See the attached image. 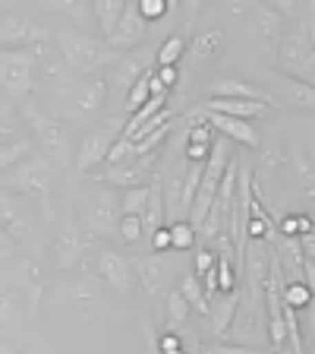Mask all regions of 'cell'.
Segmentation results:
<instances>
[{"instance_id":"cell-5","label":"cell","mask_w":315,"mask_h":354,"mask_svg":"<svg viewBox=\"0 0 315 354\" xmlns=\"http://www.w3.org/2000/svg\"><path fill=\"white\" fill-rule=\"evenodd\" d=\"M35 48L29 51H0V86L13 98H26L35 88Z\"/></svg>"},{"instance_id":"cell-6","label":"cell","mask_w":315,"mask_h":354,"mask_svg":"<svg viewBox=\"0 0 315 354\" xmlns=\"http://www.w3.org/2000/svg\"><path fill=\"white\" fill-rule=\"evenodd\" d=\"M265 313H262V304H256L246 291H240V301H236L234 310V319H230V329L227 335H234V345H250L256 348L252 342L258 339L265 332Z\"/></svg>"},{"instance_id":"cell-3","label":"cell","mask_w":315,"mask_h":354,"mask_svg":"<svg viewBox=\"0 0 315 354\" xmlns=\"http://www.w3.org/2000/svg\"><path fill=\"white\" fill-rule=\"evenodd\" d=\"M51 187H54V165L44 155H29L26 162H19L13 168V174L7 177V190L13 196L32 199L38 206H51Z\"/></svg>"},{"instance_id":"cell-35","label":"cell","mask_w":315,"mask_h":354,"mask_svg":"<svg viewBox=\"0 0 315 354\" xmlns=\"http://www.w3.org/2000/svg\"><path fill=\"white\" fill-rule=\"evenodd\" d=\"M158 279H161V263H158V257L139 259V279L136 281H142V288H145L148 295L158 291Z\"/></svg>"},{"instance_id":"cell-1","label":"cell","mask_w":315,"mask_h":354,"mask_svg":"<svg viewBox=\"0 0 315 354\" xmlns=\"http://www.w3.org/2000/svg\"><path fill=\"white\" fill-rule=\"evenodd\" d=\"M57 51H60V60L66 64V70H73L79 76H98L101 70L114 66L123 54L110 51L104 38H95V35H82L76 29H66L57 35Z\"/></svg>"},{"instance_id":"cell-49","label":"cell","mask_w":315,"mask_h":354,"mask_svg":"<svg viewBox=\"0 0 315 354\" xmlns=\"http://www.w3.org/2000/svg\"><path fill=\"white\" fill-rule=\"evenodd\" d=\"M0 354H19V351H13V348H10V345H7V342L0 339Z\"/></svg>"},{"instance_id":"cell-23","label":"cell","mask_w":315,"mask_h":354,"mask_svg":"<svg viewBox=\"0 0 315 354\" xmlns=\"http://www.w3.org/2000/svg\"><path fill=\"white\" fill-rule=\"evenodd\" d=\"M274 73H278V70H274ZM278 76H281V95H284L287 104L303 108V111L312 108V104H315L312 86H306V82H296V80H290V76H284V73H278Z\"/></svg>"},{"instance_id":"cell-25","label":"cell","mask_w":315,"mask_h":354,"mask_svg":"<svg viewBox=\"0 0 315 354\" xmlns=\"http://www.w3.org/2000/svg\"><path fill=\"white\" fill-rule=\"evenodd\" d=\"M224 44H227V35H224V29H205L202 35L192 38V60L214 57V54L224 51Z\"/></svg>"},{"instance_id":"cell-38","label":"cell","mask_w":315,"mask_h":354,"mask_svg":"<svg viewBox=\"0 0 315 354\" xmlns=\"http://www.w3.org/2000/svg\"><path fill=\"white\" fill-rule=\"evenodd\" d=\"M202 354H272L265 348H250V345H227V342H218V345L202 348Z\"/></svg>"},{"instance_id":"cell-8","label":"cell","mask_w":315,"mask_h":354,"mask_svg":"<svg viewBox=\"0 0 315 354\" xmlns=\"http://www.w3.org/2000/svg\"><path fill=\"white\" fill-rule=\"evenodd\" d=\"M117 127L123 130V124H120V120H108V127H101V130H95V133H88L85 140H82V146L76 149V155H73L76 171L88 174V171H95L98 165L104 162V155H108L110 142L117 140V136H114V133H117Z\"/></svg>"},{"instance_id":"cell-40","label":"cell","mask_w":315,"mask_h":354,"mask_svg":"<svg viewBox=\"0 0 315 354\" xmlns=\"http://www.w3.org/2000/svg\"><path fill=\"white\" fill-rule=\"evenodd\" d=\"M154 348H158V354H186L183 351V342H180V335H176V332H161V335H158V342H154Z\"/></svg>"},{"instance_id":"cell-31","label":"cell","mask_w":315,"mask_h":354,"mask_svg":"<svg viewBox=\"0 0 315 354\" xmlns=\"http://www.w3.org/2000/svg\"><path fill=\"white\" fill-rule=\"evenodd\" d=\"M148 206V184L120 193V215H142Z\"/></svg>"},{"instance_id":"cell-34","label":"cell","mask_w":315,"mask_h":354,"mask_svg":"<svg viewBox=\"0 0 315 354\" xmlns=\"http://www.w3.org/2000/svg\"><path fill=\"white\" fill-rule=\"evenodd\" d=\"M148 98H152V88H148V70H145L136 82H130V92H126V114H136Z\"/></svg>"},{"instance_id":"cell-21","label":"cell","mask_w":315,"mask_h":354,"mask_svg":"<svg viewBox=\"0 0 315 354\" xmlns=\"http://www.w3.org/2000/svg\"><path fill=\"white\" fill-rule=\"evenodd\" d=\"M29 155H35V142L32 136H13V140L0 142V171L16 168L19 162H26Z\"/></svg>"},{"instance_id":"cell-44","label":"cell","mask_w":315,"mask_h":354,"mask_svg":"<svg viewBox=\"0 0 315 354\" xmlns=\"http://www.w3.org/2000/svg\"><path fill=\"white\" fill-rule=\"evenodd\" d=\"M208 152H212V146H202V142H186V162L190 165H202L208 158Z\"/></svg>"},{"instance_id":"cell-48","label":"cell","mask_w":315,"mask_h":354,"mask_svg":"<svg viewBox=\"0 0 315 354\" xmlns=\"http://www.w3.org/2000/svg\"><path fill=\"white\" fill-rule=\"evenodd\" d=\"M296 218H300V234L312 231V221H309V215H296Z\"/></svg>"},{"instance_id":"cell-37","label":"cell","mask_w":315,"mask_h":354,"mask_svg":"<svg viewBox=\"0 0 315 354\" xmlns=\"http://www.w3.org/2000/svg\"><path fill=\"white\" fill-rule=\"evenodd\" d=\"M117 234H120V241H126V243H139L142 241V215H120Z\"/></svg>"},{"instance_id":"cell-7","label":"cell","mask_w":315,"mask_h":354,"mask_svg":"<svg viewBox=\"0 0 315 354\" xmlns=\"http://www.w3.org/2000/svg\"><path fill=\"white\" fill-rule=\"evenodd\" d=\"M41 41L38 22L26 13H10L0 19V51H29Z\"/></svg>"},{"instance_id":"cell-19","label":"cell","mask_w":315,"mask_h":354,"mask_svg":"<svg viewBox=\"0 0 315 354\" xmlns=\"http://www.w3.org/2000/svg\"><path fill=\"white\" fill-rule=\"evenodd\" d=\"M164 221H167V212H164V184L158 177H152V184H148V206L142 212V234L152 237L154 231H161Z\"/></svg>"},{"instance_id":"cell-27","label":"cell","mask_w":315,"mask_h":354,"mask_svg":"<svg viewBox=\"0 0 315 354\" xmlns=\"http://www.w3.org/2000/svg\"><path fill=\"white\" fill-rule=\"evenodd\" d=\"M183 54H186V38L183 35H170V38H164L161 48L154 51V60H158V66H176Z\"/></svg>"},{"instance_id":"cell-10","label":"cell","mask_w":315,"mask_h":354,"mask_svg":"<svg viewBox=\"0 0 315 354\" xmlns=\"http://www.w3.org/2000/svg\"><path fill=\"white\" fill-rule=\"evenodd\" d=\"M158 155V152H154ZM154 155H139L132 158L130 165H117V168H108L104 171V187L110 190H132V187H145L152 184V168H154Z\"/></svg>"},{"instance_id":"cell-9","label":"cell","mask_w":315,"mask_h":354,"mask_svg":"<svg viewBox=\"0 0 315 354\" xmlns=\"http://www.w3.org/2000/svg\"><path fill=\"white\" fill-rule=\"evenodd\" d=\"M117 218H120V196L117 190L101 187L98 193H92L88 199V234H110L117 231Z\"/></svg>"},{"instance_id":"cell-32","label":"cell","mask_w":315,"mask_h":354,"mask_svg":"<svg viewBox=\"0 0 315 354\" xmlns=\"http://www.w3.org/2000/svg\"><path fill=\"white\" fill-rule=\"evenodd\" d=\"M281 301H284V307H294V310L312 307V288L303 285V281H290V285H284V291H281Z\"/></svg>"},{"instance_id":"cell-47","label":"cell","mask_w":315,"mask_h":354,"mask_svg":"<svg viewBox=\"0 0 315 354\" xmlns=\"http://www.w3.org/2000/svg\"><path fill=\"white\" fill-rule=\"evenodd\" d=\"M152 250L154 253H164V250H170V234H167V231H154V234H152Z\"/></svg>"},{"instance_id":"cell-39","label":"cell","mask_w":315,"mask_h":354,"mask_svg":"<svg viewBox=\"0 0 315 354\" xmlns=\"http://www.w3.org/2000/svg\"><path fill=\"white\" fill-rule=\"evenodd\" d=\"M136 10H139V16L145 22H154V19H161V16L167 13V0H139Z\"/></svg>"},{"instance_id":"cell-46","label":"cell","mask_w":315,"mask_h":354,"mask_svg":"<svg viewBox=\"0 0 315 354\" xmlns=\"http://www.w3.org/2000/svg\"><path fill=\"white\" fill-rule=\"evenodd\" d=\"M154 80L161 82L164 88H174L176 80H180V73H176V66H158V70H154Z\"/></svg>"},{"instance_id":"cell-4","label":"cell","mask_w":315,"mask_h":354,"mask_svg":"<svg viewBox=\"0 0 315 354\" xmlns=\"http://www.w3.org/2000/svg\"><path fill=\"white\" fill-rule=\"evenodd\" d=\"M274 70L296 82H306L312 86L315 76V57H312V32H309V22H300L284 35L281 41V54L274 60Z\"/></svg>"},{"instance_id":"cell-20","label":"cell","mask_w":315,"mask_h":354,"mask_svg":"<svg viewBox=\"0 0 315 354\" xmlns=\"http://www.w3.org/2000/svg\"><path fill=\"white\" fill-rule=\"evenodd\" d=\"M236 301H240V288L230 291V295H218V304H208V326H212L214 335H227L230 329V319H234V310Z\"/></svg>"},{"instance_id":"cell-15","label":"cell","mask_w":315,"mask_h":354,"mask_svg":"<svg viewBox=\"0 0 315 354\" xmlns=\"http://www.w3.org/2000/svg\"><path fill=\"white\" fill-rule=\"evenodd\" d=\"M208 98H236V102H265L274 104V95L265 92V88L252 86L246 80H236V76H218V80L208 82Z\"/></svg>"},{"instance_id":"cell-41","label":"cell","mask_w":315,"mask_h":354,"mask_svg":"<svg viewBox=\"0 0 315 354\" xmlns=\"http://www.w3.org/2000/svg\"><path fill=\"white\" fill-rule=\"evenodd\" d=\"M16 313H19V301H16V295L7 291V288H0V323L13 319Z\"/></svg>"},{"instance_id":"cell-30","label":"cell","mask_w":315,"mask_h":354,"mask_svg":"<svg viewBox=\"0 0 315 354\" xmlns=\"http://www.w3.org/2000/svg\"><path fill=\"white\" fill-rule=\"evenodd\" d=\"M132 158H139V155H136V142L117 136V140L110 142L108 155H104V165H108V168H117V165H130Z\"/></svg>"},{"instance_id":"cell-28","label":"cell","mask_w":315,"mask_h":354,"mask_svg":"<svg viewBox=\"0 0 315 354\" xmlns=\"http://www.w3.org/2000/svg\"><path fill=\"white\" fill-rule=\"evenodd\" d=\"M258 32L265 41H278L284 35V16L274 7H258Z\"/></svg>"},{"instance_id":"cell-16","label":"cell","mask_w":315,"mask_h":354,"mask_svg":"<svg viewBox=\"0 0 315 354\" xmlns=\"http://www.w3.org/2000/svg\"><path fill=\"white\" fill-rule=\"evenodd\" d=\"M202 111H208V114H227V118H240V120H252V118H268V114H272V104L236 102V98H205Z\"/></svg>"},{"instance_id":"cell-18","label":"cell","mask_w":315,"mask_h":354,"mask_svg":"<svg viewBox=\"0 0 315 354\" xmlns=\"http://www.w3.org/2000/svg\"><path fill=\"white\" fill-rule=\"evenodd\" d=\"M108 104V80L92 76L76 88V118H92Z\"/></svg>"},{"instance_id":"cell-11","label":"cell","mask_w":315,"mask_h":354,"mask_svg":"<svg viewBox=\"0 0 315 354\" xmlns=\"http://www.w3.org/2000/svg\"><path fill=\"white\" fill-rule=\"evenodd\" d=\"M145 32H148V22L139 16L136 3H126L123 13H120V19H117V26H114V32H110L104 41H108L110 51L123 54V51H132V48L145 38Z\"/></svg>"},{"instance_id":"cell-42","label":"cell","mask_w":315,"mask_h":354,"mask_svg":"<svg viewBox=\"0 0 315 354\" xmlns=\"http://www.w3.org/2000/svg\"><path fill=\"white\" fill-rule=\"evenodd\" d=\"M186 142H202V146H212L214 142V130L208 124H192L186 133Z\"/></svg>"},{"instance_id":"cell-13","label":"cell","mask_w":315,"mask_h":354,"mask_svg":"<svg viewBox=\"0 0 315 354\" xmlns=\"http://www.w3.org/2000/svg\"><path fill=\"white\" fill-rule=\"evenodd\" d=\"M88 243H92V237L70 218L63 228L57 231V237H54V266H57V269H70V266H76L82 259V253H85Z\"/></svg>"},{"instance_id":"cell-12","label":"cell","mask_w":315,"mask_h":354,"mask_svg":"<svg viewBox=\"0 0 315 354\" xmlns=\"http://www.w3.org/2000/svg\"><path fill=\"white\" fill-rule=\"evenodd\" d=\"M0 225H3V231H7L16 243L32 241V234H35V225H32L29 212L22 206V199L13 196L7 187H0Z\"/></svg>"},{"instance_id":"cell-26","label":"cell","mask_w":315,"mask_h":354,"mask_svg":"<svg viewBox=\"0 0 315 354\" xmlns=\"http://www.w3.org/2000/svg\"><path fill=\"white\" fill-rule=\"evenodd\" d=\"M167 234H170V250H183V253H186V250H196L199 234H196V228H192L186 218L170 221Z\"/></svg>"},{"instance_id":"cell-33","label":"cell","mask_w":315,"mask_h":354,"mask_svg":"<svg viewBox=\"0 0 315 354\" xmlns=\"http://www.w3.org/2000/svg\"><path fill=\"white\" fill-rule=\"evenodd\" d=\"M190 313H192V307L186 304V297L174 288V291L167 295V329H176V326H183L186 319H190Z\"/></svg>"},{"instance_id":"cell-24","label":"cell","mask_w":315,"mask_h":354,"mask_svg":"<svg viewBox=\"0 0 315 354\" xmlns=\"http://www.w3.org/2000/svg\"><path fill=\"white\" fill-rule=\"evenodd\" d=\"M123 7H126L123 0H95V3H92V13H95V22H98V35L108 38L110 32H114Z\"/></svg>"},{"instance_id":"cell-22","label":"cell","mask_w":315,"mask_h":354,"mask_svg":"<svg viewBox=\"0 0 315 354\" xmlns=\"http://www.w3.org/2000/svg\"><path fill=\"white\" fill-rule=\"evenodd\" d=\"M164 108H167V95H152L139 111H136V114H130V120L123 124V133H120V136L132 142V136L139 133V127H142V124H148V120H152L154 114H161Z\"/></svg>"},{"instance_id":"cell-36","label":"cell","mask_w":315,"mask_h":354,"mask_svg":"<svg viewBox=\"0 0 315 354\" xmlns=\"http://www.w3.org/2000/svg\"><path fill=\"white\" fill-rule=\"evenodd\" d=\"M66 16H70V22L76 26V32L92 35V32H88V29H95V13H92V3H73V7H66Z\"/></svg>"},{"instance_id":"cell-43","label":"cell","mask_w":315,"mask_h":354,"mask_svg":"<svg viewBox=\"0 0 315 354\" xmlns=\"http://www.w3.org/2000/svg\"><path fill=\"white\" fill-rule=\"evenodd\" d=\"M212 266H214V253L208 250V247H199V250H196V269H192V275H196V279H202V275H205Z\"/></svg>"},{"instance_id":"cell-17","label":"cell","mask_w":315,"mask_h":354,"mask_svg":"<svg viewBox=\"0 0 315 354\" xmlns=\"http://www.w3.org/2000/svg\"><path fill=\"white\" fill-rule=\"evenodd\" d=\"M208 114V111H205ZM208 127L218 130L221 136H227L234 142H243L246 149H258V133L250 120H240V118H227V114H208Z\"/></svg>"},{"instance_id":"cell-29","label":"cell","mask_w":315,"mask_h":354,"mask_svg":"<svg viewBox=\"0 0 315 354\" xmlns=\"http://www.w3.org/2000/svg\"><path fill=\"white\" fill-rule=\"evenodd\" d=\"M176 291L186 297V304H190V307H196L199 313H208V304H212V301L205 297V291H202V285H199V279L192 272L180 279V288H176Z\"/></svg>"},{"instance_id":"cell-2","label":"cell","mask_w":315,"mask_h":354,"mask_svg":"<svg viewBox=\"0 0 315 354\" xmlns=\"http://www.w3.org/2000/svg\"><path fill=\"white\" fill-rule=\"evenodd\" d=\"M22 120H26V127L32 130L35 149H41V155L54 165V168H70V165H73L70 130H66L63 120L38 111L35 104H22Z\"/></svg>"},{"instance_id":"cell-50","label":"cell","mask_w":315,"mask_h":354,"mask_svg":"<svg viewBox=\"0 0 315 354\" xmlns=\"http://www.w3.org/2000/svg\"><path fill=\"white\" fill-rule=\"evenodd\" d=\"M190 354H202V345H199V342H196V348H192Z\"/></svg>"},{"instance_id":"cell-14","label":"cell","mask_w":315,"mask_h":354,"mask_svg":"<svg viewBox=\"0 0 315 354\" xmlns=\"http://www.w3.org/2000/svg\"><path fill=\"white\" fill-rule=\"evenodd\" d=\"M98 275H101L110 288H117V291H132V288H136V269H132L130 259L120 250H114V247H104V250L98 253Z\"/></svg>"},{"instance_id":"cell-45","label":"cell","mask_w":315,"mask_h":354,"mask_svg":"<svg viewBox=\"0 0 315 354\" xmlns=\"http://www.w3.org/2000/svg\"><path fill=\"white\" fill-rule=\"evenodd\" d=\"M16 253H19V243H16L13 237L3 231V225H0V259H13Z\"/></svg>"}]
</instances>
